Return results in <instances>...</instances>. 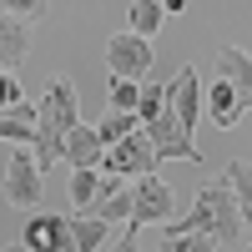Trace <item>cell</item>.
<instances>
[{"label":"cell","mask_w":252,"mask_h":252,"mask_svg":"<svg viewBox=\"0 0 252 252\" xmlns=\"http://www.w3.org/2000/svg\"><path fill=\"white\" fill-rule=\"evenodd\" d=\"M242 202L232 192V182H212V187H202V197L192 202V212L187 217H166L157 227H146V232H157V242H172V237H187V232H202V237H212L217 247H242Z\"/></svg>","instance_id":"cell-1"},{"label":"cell","mask_w":252,"mask_h":252,"mask_svg":"<svg viewBox=\"0 0 252 252\" xmlns=\"http://www.w3.org/2000/svg\"><path fill=\"white\" fill-rule=\"evenodd\" d=\"M81 121V101H76V86L66 76L51 81V91L40 96L35 106V136H31V152H35V166L40 172H51V166L61 161V141H66V131Z\"/></svg>","instance_id":"cell-2"},{"label":"cell","mask_w":252,"mask_h":252,"mask_svg":"<svg viewBox=\"0 0 252 252\" xmlns=\"http://www.w3.org/2000/svg\"><path fill=\"white\" fill-rule=\"evenodd\" d=\"M166 217H177V192L166 182H157V172H146L131 192V217H126V232H121V247H136L146 227H157Z\"/></svg>","instance_id":"cell-3"},{"label":"cell","mask_w":252,"mask_h":252,"mask_svg":"<svg viewBox=\"0 0 252 252\" xmlns=\"http://www.w3.org/2000/svg\"><path fill=\"white\" fill-rule=\"evenodd\" d=\"M0 192H5V202L26 207V212H35L40 197H46V172L35 166V152L26 141L10 152V166H5V182H0Z\"/></svg>","instance_id":"cell-4"},{"label":"cell","mask_w":252,"mask_h":252,"mask_svg":"<svg viewBox=\"0 0 252 252\" xmlns=\"http://www.w3.org/2000/svg\"><path fill=\"white\" fill-rule=\"evenodd\" d=\"M157 146H152V136L136 131L131 136H121V141H111L106 146V157H101V172H116V177H146V172H157Z\"/></svg>","instance_id":"cell-5"},{"label":"cell","mask_w":252,"mask_h":252,"mask_svg":"<svg viewBox=\"0 0 252 252\" xmlns=\"http://www.w3.org/2000/svg\"><path fill=\"white\" fill-rule=\"evenodd\" d=\"M152 35H141V31H116L111 40H106V66H111V76H131V81H141L146 71H152Z\"/></svg>","instance_id":"cell-6"},{"label":"cell","mask_w":252,"mask_h":252,"mask_svg":"<svg viewBox=\"0 0 252 252\" xmlns=\"http://www.w3.org/2000/svg\"><path fill=\"white\" fill-rule=\"evenodd\" d=\"M141 131L152 136V146H157L161 161H166V157H172V161H202V152L192 146V131L172 116V106H161L152 121H141Z\"/></svg>","instance_id":"cell-7"},{"label":"cell","mask_w":252,"mask_h":252,"mask_svg":"<svg viewBox=\"0 0 252 252\" xmlns=\"http://www.w3.org/2000/svg\"><path fill=\"white\" fill-rule=\"evenodd\" d=\"M166 106H172V116L187 126V131H197L202 121V86H197V66H182L172 76V86H166Z\"/></svg>","instance_id":"cell-8"},{"label":"cell","mask_w":252,"mask_h":252,"mask_svg":"<svg viewBox=\"0 0 252 252\" xmlns=\"http://www.w3.org/2000/svg\"><path fill=\"white\" fill-rule=\"evenodd\" d=\"M26 247H46V252H71V217L61 212H35L26 222Z\"/></svg>","instance_id":"cell-9"},{"label":"cell","mask_w":252,"mask_h":252,"mask_svg":"<svg viewBox=\"0 0 252 252\" xmlns=\"http://www.w3.org/2000/svg\"><path fill=\"white\" fill-rule=\"evenodd\" d=\"M217 76H222V81H232L237 101L252 111V56H247L242 46H222V51H217Z\"/></svg>","instance_id":"cell-10"},{"label":"cell","mask_w":252,"mask_h":252,"mask_svg":"<svg viewBox=\"0 0 252 252\" xmlns=\"http://www.w3.org/2000/svg\"><path fill=\"white\" fill-rule=\"evenodd\" d=\"M101 157H106V141L96 136V126H71L66 141H61V161H71V166H101Z\"/></svg>","instance_id":"cell-11"},{"label":"cell","mask_w":252,"mask_h":252,"mask_svg":"<svg viewBox=\"0 0 252 252\" xmlns=\"http://www.w3.org/2000/svg\"><path fill=\"white\" fill-rule=\"evenodd\" d=\"M207 116H212V126H222V131H232V126L242 121V101L232 91V81H212V91H207Z\"/></svg>","instance_id":"cell-12"},{"label":"cell","mask_w":252,"mask_h":252,"mask_svg":"<svg viewBox=\"0 0 252 252\" xmlns=\"http://www.w3.org/2000/svg\"><path fill=\"white\" fill-rule=\"evenodd\" d=\"M31 136H35V101H26L20 96L15 106H0V141H26L31 146Z\"/></svg>","instance_id":"cell-13"},{"label":"cell","mask_w":252,"mask_h":252,"mask_svg":"<svg viewBox=\"0 0 252 252\" xmlns=\"http://www.w3.org/2000/svg\"><path fill=\"white\" fill-rule=\"evenodd\" d=\"M26 51H31V31H26V20L10 15V10H0V66H15Z\"/></svg>","instance_id":"cell-14"},{"label":"cell","mask_w":252,"mask_h":252,"mask_svg":"<svg viewBox=\"0 0 252 252\" xmlns=\"http://www.w3.org/2000/svg\"><path fill=\"white\" fill-rule=\"evenodd\" d=\"M71 242H76L81 252L106 247V242H111V222H101V217H91V212H81V217H71Z\"/></svg>","instance_id":"cell-15"},{"label":"cell","mask_w":252,"mask_h":252,"mask_svg":"<svg viewBox=\"0 0 252 252\" xmlns=\"http://www.w3.org/2000/svg\"><path fill=\"white\" fill-rule=\"evenodd\" d=\"M81 212H91V217H101V222H126L131 217V192H126V187H116V192H101L91 207H81Z\"/></svg>","instance_id":"cell-16"},{"label":"cell","mask_w":252,"mask_h":252,"mask_svg":"<svg viewBox=\"0 0 252 252\" xmlns=\"http://www.w3.org/2000/svg\"><path fill=\"white\" fill-rule=\"evenodd\" d=\"M136 126H141V116H136V111H116V106H106V116L96 121V136L111 146V141H121V136H131Z\"/></svg>","instance_id":"cell-17"},{"label":"cell","mask_w":252,"mask_h":252,"mask_svg":"<svg viewBox=\"0 0 252 252\" xmlns=\"http://www.w3.org/2000/svg\"><path fill=\"white\" fill-rule=\"evenodd\" d=\"M71 207H76V212H81V207H91L96 202V192H101V172H96V166H71Z\"/></svg>","instance_id":"cell-18"},{"label":"cell","mask_w":252,"mask_h":252,"mask_svg":"<svg viewBox=\"0 0 252 252\" xmlns=\"http://www.w3.org/2000/svg\"><path fill=\"white\" fill-rule=\"evenodd\" d=\"M126 20H131V31H141V35H157L161 20H166V10H161V0H136Z\"/></svg>","instance_id":"cell-19"},{"label":"cell","mask_w":252,"mask_h":252,"mask_svg":"<svg viewBox=\"0 0 252 252\" xmlns=\"http://www.w3.org/2000/svg\"><path fill=\"white\" fill-rule=\"evenodd\" d=\"M136 96H141V81H131V76H111L106 106H116V111H136Z\"/></svg>","instance_id":"cell-20"},{"label":"cell","mask_w":252,"mask_h":252,"mask_svg":"<svg viewBox=\"0 0 252 252\" xmlns=\"http://www.w3.org/2000/svg\"><path fill=\"white\" fill-rule=\"evenodd\" d=\"M222 177L232 182V192H237V202L247 207V202H252V161H242V157H237V161H227V172H222Z\"/></svg>","instance_id":"cell-21"},{"label":"cell","mask_w":252,"mask_h":252,"mask_svg":"<svg viewBox=\"0 0 252 252\" xmlns=\"http://www.w3.org/2000/svg\"><path fill=\"white\" fill-rule=\"evenodd\" d=\"M0 10H10L20 20H46L51 15V0H0Z\"/></svg>","instance_id":"cell-22"},{"label":"cell","mask_w":252,"mask_h":252,"mask_svg":"<svg viewBox=\"0 0 252 252\" xmlns=\"http://www.w3.org/2000/svg\"><path fill=\"white\" fill-rule=\"evenodd\" d=\"M161 106H166V86H141V96H136V116L152 121Z\"/></svg>","instance_id":"cell-23"},{"label":"cell","mask_w":252,"mask_h":252,"mask_svg":"<svg viewBox=\"0 0 252 252\" xmlns=\"http://www.w3.org/2000/svg\"><path fill=\"white\" fill-rule=\"evenodd\" d=\"M20 96L26 91H20V81H15V66H0V106H15Z\"/></svg>","instance_id":"cell-24"},{"label":"cell","mask_w":252,"mask_h":252,"mask_svg":"<svg viewBox=\"0 0 252 252\" xmlns=\"http://www.w3.org/2000/svg\"><path fill=\"white\" fill-rule=\"evenodd\" d=\"M242 222H247V227H252V202H247V207H242Z\"/></svg>","instance_id":"cell-25"}]
</instances>
